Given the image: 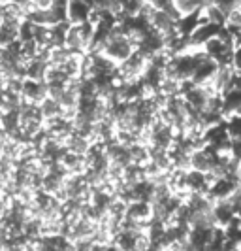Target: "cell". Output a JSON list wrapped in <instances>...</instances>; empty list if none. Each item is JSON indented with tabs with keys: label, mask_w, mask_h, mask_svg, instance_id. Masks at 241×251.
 Instances as JSON below:
<instances>
[{
	"label": "cell",
	"mask_w": 241,
	"mask_h": 251,
	"mask_svg": "<svg viewBox=\"0 0 241 251\" xmlns=\"http://www.w3.org/2000/svg\"><path fill=\"white\" fill-rule=\"evenodd\" d=\"M132 51H134L132 42H130L127 36L119 34V36H110V40L106 42L102 53H104L108 59H111L113 63L119 64V63H123L125 59H128V57L132 55Z\"/></svg>",
	"instance_id": "obj_1"
},
{
	"label": "cell",
	"mask_w": 241,
	"mask_h": 251,
	"mask_svg": "<svg viewBox=\"0 0 241 251\" xmlns=\"http://www.w3.org/2000/svg\"><path fill=\"white\" fill-rule=\"evenodd\" d=\"M47 97V83L45 79H32V77H23L21 85V99L30 104H40Z\"/></svg>",
	"instance_id": "obj_2"
},
{
	"label": "cell",
	"mask_w": 241,
	"mask_h": 251,
	"mask_svg": "<svg viewBox=\"0 0 241 251\" xmlns=\"http://www.w3.org/2000/svg\"><path fill=\"white\" fill-rule=\"evenodd\" d=\"M222 28H224V26L215 25V23H209V21H202V23L191 32L189 42H191L192 48H200V50H202L209 40H213V38L219 36V34L222 32Z\"/></svg>",
	"instance_id": "obj_3"
},
{
	"label": "cell",
	"mask_w": 241,
	"mask_h": 251,
	"mask_svg": "<svg viewBox=\"0 0 241 251\" xmlns=\"http://www.w3.org/2000/svg\"><path fill=\"white\" fill-rule=\"evenodd\" d=\"M90 10H92V6H90L87 0H68V6H66V19H68V23H72V25L85 23V21H89Z\"/></svg>",
	"instance_id": "obj_4"
},
{
	"label": "cell",
	"mask_w": 241,
	"mask_h": 251,
	"mask_svg": "<svg viewBox=\"0 0 241 251\" xmlns=\"http://www.w3.org/2000/svg\"><path fill=\"white\" fill-rule=\"evenodd\" d=\"M38 108L44 119H53V117L63 115V106H61V102L57 100V99H53V97H45V99L38 104Z\"/></svg>",
	"instance_id": "obj_5"
},
{
	"label": "cell",
	"mask_w": 241,
	"mask_h": 251,
	"mask_svg": "<svg viewBox=\"0 0 241 251\" xmlns=\"http://www.w3.org/2000/svg\"><path fill=\"white\" fill-rule=\"evenodd\" d=\"M147 0H125L123 2V13L117 15V19H125V17H136L140 15L141 10L145 8Z\"/></svg>",
	"instance_id": "obj_6"
},
{
	"label": "cell",
	"mask_w": 241,
	"mask_h": 251,
	"mask_svg": "<svg viewBox=\"0 0 241 251\" xmlns=\"http://www.w3.org/2000/svg\"><path fill=\"white\" fill-rule=\"evenodd\" d=\"M215 4L217 6H220L226 13H230V12H234L236 8H240L241 0H215Z\"/></svg>",
	"instance_id": "obj_7"
},
{
	"label": "cell",
	"mask_w": 241,
	"mask_h": 251,
	"mask_svg": "<svg viewBox=\"0 0 241 251\" xmlns=\"http://www.w3.org/2000/svg\"><path fill=\"white\" fill-rule=\"evenodd\" d=\"M30 2L36 10H51L55 4V0H30Z\"/></svg>",
	"instance_id": "obj_8"
},
{
	"label": "cell",
	"mask_w": 241,
	"mask_h": 251,
	"mask_svg": "<svg viewBox=\"0 0 241 251\" xmlns=\"http://www.w3.org/2000/svg\"><path fill=\"white\" fill-rule=\"evenodd\" d=\"M0 25H2V13H0Z\"/></svg>",
	"instance_id": "obj_9"
}]
</instances>
